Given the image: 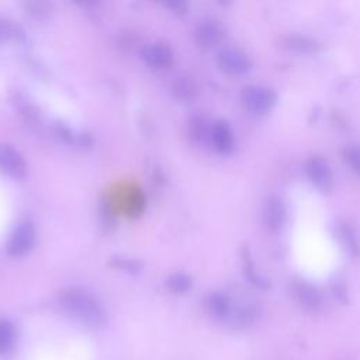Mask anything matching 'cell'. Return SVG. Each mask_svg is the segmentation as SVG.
Instances as JSON below:
<instances>
[{"mask_svg": "<svg viewBox=\"0 0 360 360\" xmlns=\"http://www.w3.org/2000/svg\"><path fill=\"white\" fill-rule=\"evenodd\" d=\"M62 308L82 324L90 328H101L106 325L107 315L100 301L87 290L71 287L59 294Z\"/></svg>", "mask_w": 360, "mask_h": 360, "instance_id": "6da1fadb", "label": "cell"}, {"mask_svg": "<svg viewBox=\"0 0 360 360\" xmlns=\"http://www.w3.org/2000/svg\"><path fill=\"white\" fill-rule=\"evenodd\" d=\"M241 100L247 110L257 114H264L275 107L278 103V94L271 87L248 86L243 90Z\"/></svg>", "mask_w": 360, "mask_h": 360, "instance_id": "7a4b0ae2", "label": "cell"}, {"mask_svg": "<svg viewBox=\"0 0 360 360\" xmlns=\"http://www.w3.org/2000/svg\"><path fill=\"white\" fill-rule=\"evenodd\" d=\"M305 172L311 183L324 193H329L335 186V176L329 164L321 157H311L305 164Z\"/></svg>", "mask_w": 360, "mask_h": 360, "instance_id": "3957f363", "label": "cell"}, {"mask_svg": "<svg viewBox=\"0 0 360 360\" xmlns=\"http://www.w3.org/2000/svg\"><path fill=\"white\" fill-rule=\"evenodd\" d=\"M219 68L231 75H244L251 71L252 61L243 50L239 48H224L218 52L217 57Z\"/></svg>", "mask_w": 360, "mask_h": 360, "instance_id": "277c9868", "label": "cell"}, {"mask_svg": "<svg viewBox=\"0 0 360 360\" xmlns=\"http://www.w3.org/2000/svg\"><path fill=\"white\" fill-rule=\"evenodd\" d=\"M36 244V229L30 222H22L16 226L8 243V252L12 257H23L33 250Z\"/></svg>", "mask_w": 360, "mask_h": 360, "instance_id": "5b68a950", "label": "cell"}, {"mask_svg": "<svg viewBox=\"0 0 360 360\" xmlns=\"http://www.w3.org/2000/svg\"><path fill=\"white\" fill-rule=\"evenodd\" d=\"M0 171L16 179H22L27 173V165L17 150L6 144H0Z\"/></svg>", "mask_w": 360, "mask_h": 360, "instance_id": "8992f818", "label": "cell"}, {"mask_svg": "<svg viewBox=\"0 0 360 360\" xmlns=\"http://www.w3.org/2000/svg\"><path fill=\"white\" fill-rule=\"evenodd\" d=\"M208 140L219 154H229L233 150V133L224 120H217L208 130Z\"/></svg>", "mask_w": 360, "mask_h": 360, "instance_id": "52a82bcc", "label": "cell"}, {"mask_svg": "<svg viewBox=\"0 0 360 360\" xmlns=\"http://www.w3.org/2000/svg\"><path fill=\"white\" fill-rule=\"evenodd\" d=\"M143 59L155 69H166L173 64V52L168 44L154 43L147 45L143 52Z\"/></svg>", "mask_w": 360, "mask_h": 360, "instance_id": "ba28073f", "label": "cell"}, {"mask_svg": "<svg viewBox=\"0 0 360 360\" xmlns=\"http://www.w3.org/2000/svg\"><path fill=\"white\" fill-rule=\"evenodd\" d=\"M264 218L269 229L279 231L280 228H283L287 219V211H286L285 203L279 197H271L265 204Z\"/></svg>", "mask_w": 360, "mask_h": 360, "instance_id": "9c48e42d", "label": "cell"}, {"mask_svg": "<svg viewBox=\"0 0 360 360\" xmlns=\"http://www.w3.org/2000/svg\"><path fill=\"white\" fill-rule=\"evenodd\" d=\"M224 29L215 20H204L196 31V38L203 47H214L218 45L224 40Z\"/></svg>", "mask_w": 360, "mask_h": 360, "instance_id": "30bf717a", "label": "cell"}, {"mask_svg": "<svg viewBox=\"0 0 360 360\" xmlns=\"http://www.w3.org/2000/svg\"><path fill=\"white\" fill-rule=\"evenodd\" d=\"M294 291H296L298 301L304 307L317 310L321 305V294L312 285H310L307 282H298L294 286Z\"/></svg>", "mask_w": 360, "mask_h": 360, "instance_id": "8fae6325", "label": "cell"}, {"mask_svg": "<svg viewBox=\"0 0 360 360\" xmlns=\"http://www.w3.org/2000/svg\"><path fill=\"white\" fill-rule=\"evenodd\" d=\"M207 308L211 315L225 319L232 308V301L228 294H225L222 291H215L208 297Z\"/></svg>", "mask_w": 360, "mask_h": 360, "instance_id": "7c38bea8", "label": "cell"}, {"mask_svg": "<svg viewBox=\"0 0 360 360\" xmlns=\"http://www.w3.org/2000/svg\"><path fill=\"white\" fill-rule=\"evenodd\" d=\"M243 258H244V272H245V276L247 279L257 287L259 289H268L269 287V282L257 271V266L250 255V251L245 248L244 250V254H243Z\"/></svg>", "mask_w": 360, "mask_h": 360, "instance_id": "4fadbf2b", "label": "cell"}, {"mask_svg": "<svg viewBox=\"0 0 360 360\" xmlns=\"http://www.w3.org/2000/svg\"><path fill=\"white\" fill-rule=\"evenodd\" d=\"M193 286V280L186 273H173L166 280V287L173 294H186Z\"/></svg>", "mask_w": 360, "mask_h": 360, "instance_id": "5bb4252c", "label": "cell"}, {"mask_svg": "<svg viewBox=\"0 0 360 360\" xmlns=\"http://www.w3.org/2000/svg\"><path fill=\"white\" fill-rule=\"evenodd\" d=\"M338 238L340 244L345 247L346 251L352 252L353 255L357 252V238L354 231L347 225V224H342L338 228Z\"/></svg>", "mask_w": 360, "mask_h": 360, "instance_id": "9a60e30c", "label": "cell"}, {"mask_svg": "<svg viewBox=\"0 0 360 360\" xmlns=\"http://www.w3.org/2000/svg\"><path fill=\"white\" fill-rule=\"evenodd\" d=\"M15 338V328L10 322L0 319V354L10 350Z\"/></svg>", "mask_w": 360, "mask_h": 360, "instance_id": "2e32d148", "label": "cell"}, {"mask_svg": "<svg viewBox=\"0 0 360 360\" xmlns=\"http://www.w3.org/2000/svg\"><path fill=\"white\" fill-rule=\"evenodd\" d=\"M24 37V31L20 26L9 20H0V41L20 40Z\"/></svg>", "mask_w": 360, "mask_h": 360, "instance_id": "e0dca14e", "label": "cell"}, {"mask_svg": "<svg viewBox=\"0 0 360 360\" xmlns=\"http://www.w3.org/2000/svg\"><path fill=\"white\" fill-rule=\"evenodd\" d=\"M26 10L31 17L37 20H45L51 16L52 6L45 2H30L26 3Z\"/></svg>", "mask_w": 360, "mask_h": 360, "instance_id": "ac0fdd59", "label": "cell"}, {"mask_svg": "<svg viewBox=\"0 0 360 360\" xmlns=\"http://www.w3.org/2000/svg\"><path fill=\"white\" fill-rule=\"evenodd\" d=\"M173 93L179 100H190L196 96V87L193 82L179 78V80L173 87Z\"/></svg>", "mask_w": 360, "mask_h": 360, "instance_id": "d6986e66", "label": "cell"}, {"mask_svg": "<svg viewBox=\"0 0 360 360\" xmlns=\"http://www.w3.org/2000/svg\"><path fill=\"white\" fill-rule=\"evenodd\" d=\"M111 264L113 266L130 272V273H140L143 269V264L137 259H131V258H123V257H114L111 258Z\"/></svg>", "mask_w": 360, "mask_h": 360, "instance_id": "ffe728a7", "label": "cell"}, {"mask_svg": "<svg viewBox=\"0 0 360 360\" xmlns=\"http://www.w3.org/2000/svg\"><path fill=\"white\" fill-rule=\"evenodd\" d=\"M343 158L346 164L352 168V171L357 173L360 169V154L357 145H347L343 151Z\"/></svg>", "mask_w": 360, "mask_h": 360, "instance_id": "44dd1931", "label": "cell"}, {"mask_svg": "<svg viewBox=\"0 0 360 360\" xmlns=\"http://www.w3.org/2000/svg\"><path fill=\"white\" fill-rule=\"evenodd\" d=\"M290 45L293 48L300 50L301 52H311V51L315 50V47H314L315 44L311 40L303 38V37H291L290 38Z\"/></svg>", "mask_w": 360, "mask_h": 360, "instance_id": "7402d4cb", "label": "cell"}, {"mask_svg": "<svg viewBox=\"0 0 360 360\" xmlns=\"http://www.w3.org/2000/svg\"><path fill=\"white\" fill-rule=\"evenodd\" d=\"M164 6L178 15H185L187 10V5L185 2H168Z\"/></svg>", "mask_w": 360, "mask_h": 360, "instance_id": "603a6c76", "label": "cell"}]
</instances>
